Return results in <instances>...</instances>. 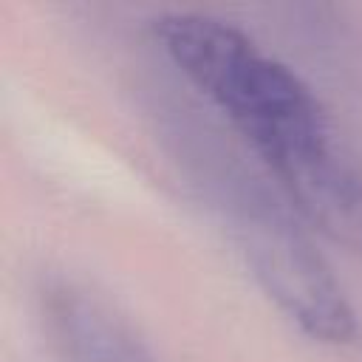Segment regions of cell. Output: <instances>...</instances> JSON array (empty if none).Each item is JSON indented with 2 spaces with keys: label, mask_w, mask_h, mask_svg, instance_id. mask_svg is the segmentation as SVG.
<instances>
[{
  "label": "cell",
  "mask_w": 362,
  "mask_h": 362,
  "mask_svg": "<svg viewBox=\"0 0 362 362\" xmlns=\"http://www.w3.org/2000/svg\"><path fill=\"white\" fill-rule=\"evenodd\" d=\"M40 300L59 362H153L130 320L85 283L51 277Z\"/></svg>",
  "instance_id": "4"
},
{
  "label": "cell",
  "mask_w": 362,
  "mask_h": 362,
  "mask_svg": "<svg viewBox=\"0 0 362 362\" xmlns=\"http://www.w3.org/2000/svg\"><path fill=\"white\" fill-rule=\"evenodd\" d=\"M300 218L362 257V170L334 136L288 150L266 164Z\"/></svg>",
  "instance_id": "3"
},
{
  "label": "cell",
  "mask_w": 362,
  "mask_h": 362,
  "mask_svg": "<svg viewBox=\"0 0 362 362\" xmlns=\"http://www.w3.org/2000/svg\"><path fill=\"white\" fill-rule=\"evenodd\" d=\"M153 34L167 59L232 122L263 164L331 136L314 90L238 25L175 11L158 17Z\"/></svg>",
  "instance_id": "1"
},
{
  "label": "cell",
  "mask_w": 362,
  "mask_h": 362,
  "mask_svg": "<svg viewBox=\"0 0 362 362\" xmlns=\"http://www.w3.org/2000/svg\"><path fill=\"white\" fill-rule=\"evenodd\" d=\"M226 218L255 280L305 337L328 345L354 337L356 317L339 280L280 201L240 178L229 189Z\"/></svg>",
  "instance_id": "2"
}]
</instances>
